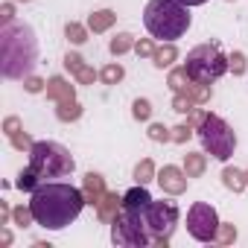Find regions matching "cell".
Returning a JSON list of instances; mask_svg holds the SVG:
<instances>
[{
	"label": "cell",
	"mask_w": 248,
	"mask_h": 248,
	"mask_svg": "<svg viewBox=\"0 0 248 248\" xmlns=\"http://www.w3.org/2000/svg\"><path fill=\"white\" fill-rule=\"evenodd\" d=\"M85 196L79 187L64 181H44L30 193V216L47 231H62L79 219Z\"/></svg>",
	"instance_id": "obj_1"
},
{
	"label": "cell",
	"mask_w": 248,
	"mask_h": 248,
	"mask_svg": "<svg viewBox=\"0 0 248 248\" xmlns=\"http://www.w3.org/2000/svg\"><path fill=\"white\" fill-rule=\"evenodd\" d=\"M73 158L70 152L62 146V143H53V140H38L32 143L30 149V167L18 175V187L32 193L38 184L44 181H53V178H64L73 172Z\"/></svg>",
	"instance_id": "obj_2"
},
{
	"label": "cell",
	"mask_w": 248,
	"mask_h": 248,
	"mask_svg": "<svg viewBox=\"0 0 248 248\" xmlns=\"http://www.w3.org/2000/svg\"><path fill=\"white\" fill-rule=\"evenodd\" d=\"M143 27L158 41H178L190 30V6H184L181 0H149Z\"/></svg>",
	"instance_id": "obj_3"
},
{
	"label": "cell",
	"mask_w": 248,
	"mask_h": 248,
	"mask_svg": "<svg viewBox=\"0 0 248 248\" xmlns=\"http://www.w3.org/2000/svg\"><path fill=\"white\" fill-rule=\"evenodd\" d=\"M187 76L199 85H210L219 76L228 73V59L219 50V44H199L187 53V64H184Z\"/></svg>",
	"instance_id": "obj_4"
},
{
	"label": "cell",
	"mask_w": 248,
	"mask_h": 248,
	"mask_svg": "<svg viewBox=\"0 0 248 248\" xmlns=\"http://www.w3.org/2000/svg\"><path fill=\"white\" fill-rule=\"evenodd\" d=\"M199 135H202V143H204V149H207V152H210L216 161H228V158L233 155L236 138H233V132L225 126V123H222L219 117L207 114V117L202 120V129H199Z\"/></svg>",
	"instance_id": "obj_5"
},
{
	"label": "cell",
	"mask_w": 248,
	"mask_h": 248,
	"mask_svg": "<svg viewBox=\"0 0 248 248\" xmlns=\"http://www.w3.org/2000/svg\"><path fill=\"white\" fill-rule=\"evenodd\" d=\"M140 213V219H143V225H146V231H149V236H152V242L155 239H170V233L175 231V225H178V207L172 204V202H149L143 210H138Z\"/></svg>",
	"instance_id": "obj_6"
},
{
	"label": "cell",
	"mask_w": 248,
	"mask_h": 248,
	"mask_svg": "<svg viewBox=\"0 0 248 248\" xmlns=\"http://www.w3.org/2000/svg\"><path fill=\"white\" fill-rule=\"evenodd\" d=\"M111 239L117 245H132V248L152 242V236H149V231H146V225H143V219H140L138 210H123V216L114 219Z\"/></svg>",
	"instance_id": "obj_7"
},
{
	"label": "cell",
	"mask_w": 248,
	"mask_h": 248,
	"mask_svg": "<svg viewBox=\"0 0 248 248\" xmlns=\"http://www.w3.org/2000/svg\"><path fill=\"white\" fill-rule=\"evenodd\" d=\"M187 231L193 239L199 242H210L219 231V216L213 210V204L207 202H196L190 210H187Z\"/></svg>",
	"instance_id": "obj_8"
},
{
	"label": "cell",
	"mask_w": 248,
	"mask_h": 248,
	"mask_svg": "<svg viewBox=\"0 0 248 248\" xmlns=\"http://www.w3.org/2000/svg\"><path fill=\"white\" fill-rule=\"evenodd\" d=\"M149 202H152L149 190L146 187H135V190H129L126 196H123V210H143Z\"/></svg>",
	"instance_id": "obj_9"
},
{
	"label": "cell",
	"mask_w": 248,
	"mask_h": 248,
	"mask_svg": "<svg viewBox=\"0 0 248 248\" xmlns=\"http://www.w3.org/2000/svg\"><path fill=\"white\" fill-rule=\"evenodd\" d=\"M184 6H202V3H207V0H181Z\"/></svg>",
	"instance_id": "obj_10"
}]
</instances>
